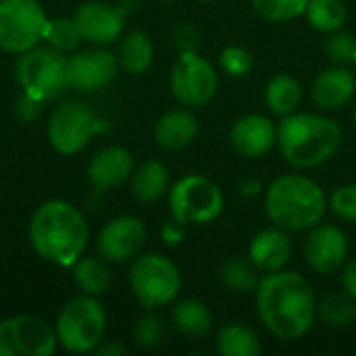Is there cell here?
<instances>
[{
    "label": "cell",
    "instance_id": "obj_1",
    "mask_svg": "<svg viewBox=\"0 0 356 356\" xmlns=\"http://www.w3.org/2000/svg\"><path fill=\"white\" fill-rule=\"evenodd\" d=\"M257 313L271 336L298 340L311 332L317 319V298L300 273L282 269L265 273L259 282Z\"/></svg>",
    "mask_w": 356,
    "mask_h": 356
},
{
    "label": "cell",
    "instance_id": "obj_2",
    "mask_svg": "<svg viewBox=\"0 0 356 356\" xmlns=\"http://www.w3.org/2000/svg\"><path fill=\"white\" fill-rule=\"evenodd\" d=\"M90 229L77 207L65 200L42 202L29 221V242L38 257L71 267L86 250Z\"/></svg>",
    "mask_w": 356,
    "mask_h": 356
},
{
    "label": "cell",
    "instance_id": "obj_3",
    "mask_svg": "<svg viewBox=\"0 0 356 356\" xmlns=\"http://www.w3.org/2000/svg\"><path fill=\"white\" fill-rule=\"evenodd\" d=\"M342 140V127L317 113H290L277 125L280 152L294 169H315L332 161Z\"/></svg>",
    "mask_w": 356,
    "mask_h": 356
},
{
    "label": "cell",
    "instance_id": "obj_4",
    "mask_svg": "<svg viewBox=\"0 0 356 356\" xmlns=\"http://www.w3.org/2000/svg\"><path fill=\"white\" fill-rule=\"evenodd\" d=\"M325 192L307 175H280L267 188L265 213L273 225L286 232H307L319 225L325 217Z\"/></svg>",
    "mask_w": 356,
    "mask_h": 356
},
{
    "label": "cell",
    "instance_id": "obj_5",
    "mask_svg": "<svg viewBox=\"0 0 356 356\" xmlns=\"http://www.w3.org/2000/svg\"><path fill=\"white\" fill-rule=\"evenodd\" d=\"M58 346L71 355L96 353L106 334V313L96 296L83 294L71 298L54 323Z\"/></svg>",
    "mask_w": 356,
    "mask_h": 356
},
{
    "label": "cell",
    "instance_id": "obj_6",
    "mask_svg": "<svg viewBox=\"0 0 356 356\" xmlns=\"http://www.w3.org/2000/svg\"><path fill=\"white\" fill-rule=\"evenodd\" d=\"M129 286L136 300L146 311H156L171 305L179 296L181 273L167 257L148 252L136 257L129 271Z\"/></svg>",
    "mask_w": 356,
    "mask_h": 356
},
{
    "label": "cell",
    "instance_id": "obj_7",
    "mask_svg": "<svg viewBox=\"0 0 356 356\" xmlns=\"http://www.w3.org/2000/svg\"><path fill=\"white\" fill-rule=\"evenodd\" d=\"M15 77L23 92L40 100H52L69 88L67 56L52 46H33L19 54L15 63Z\"/></svg>",
    "mask_w": 356,
    "mask_h": 356
},
{
    "label": "cell",
    "instance_id": "obj_8",
    "mask_svg": "<svg viewBox=\"0 0 356 356\" xmlns=\"http://www.w3.org/2000/svg\"><path fill=\"white\" fill-rule=\"evenodd\" d=\"M223 207V192L202 175H186L169 188L171 217L186 227L215 221Z\"/></svg>",
    "mask_w": 356,
    "mask_h": 356
},
{
    "label": "cell",
    "instance_id": "obj_9",
    "mask_svg": "<svg viewBox=\"0 0 356 356\" xmlns=\"http://www.w3.org/2000/svg\"><path fill=\"white\" fill-rule=\"evenodd\" d=\"M106 123L96 111L81 100H67L54 108L48 121V140L52 148L65 156L81 152Z\"/></svg>",
    "mask_w": 356,
    "mask_h": 356
},
{
    "label": "cell",
    "instance_id": "obj_10",
    "mask_svg": "<svg viewBox=\"0 0 356 356\" xmlns=\"http://www.w3.org/2000/svg\"><path fill=\"white\" fill-rule=\"evenodd\" d=\"M48 21L38 0H0V50L8 54L31 50L44 40Z\"/></svg>",
    "mask_w": 356,
    "mask_h": 356
},
{
    "label": "cell",
    "instance_id": "obj_11",
    "mask_svg": "<svg viewBox=\"0 0 356 356\" xmlns=\"http://www.w3.org/2000/svg\"><path fill=\"white\" fill-rule=\"evenodd\" d=\"M169 88L181 106L200 108L213 100L219 77L215 67L198 52H184L171 69Z\"/></svg>",
    "mask_w": 356,
    "mask_h": 356
},
{
    "label": "cell",
    "instance_id": "obj_12",
    "mask_svg": "<svg viewBox=\"0 0 356 356\" xmlns=\"http://www.w3.org/2000/svg\"><path fill=\"white\" fill-rule=\"evenodd\" d=\"M56 350V332L44 319L15 315L0 321V356H52Z\"/></svg>",
    "mask_w": 356,
    "mask_h": 356
},
{
    "label": "cell",
    "instance_id": "obj_13",
    "mask_svg": "<svg viewBox=\"0 0 356 356\" xmlns=\"http://www.w3.org/2000/svg\"><path fill=\"white\" fill-rule=\"evenodd\" d=\"M119 58L104 46L75 50L67 56V86L77 92H96L106 88L119 73Z\"/></svg>",
    "mask_w": 356,
    "mask_h": 356
},
{
    "label": "cell",
    "instance_id": "obj_14",
    "mask_svg": "<svg viewBox=\"0 0 356 356\" xmlns=\"http://www.w3.org/2000/svg\"><path fill=\"white\" fill-rule=\"evenodd\" d=\"M148 238L146 225L134 215L111 219L96 238L98 254L108 263H125L140 254Z\"/></svg>",
    "mask_w": 356,
    "mask_h": 356
},
{
    "label": "cell",
    "instance_id": "obj_15",
    "mask_svg": "<svg viewBox=\"0 0 356 356\" xmlns=\"http://www.w3.org/2000/svg\"><path fill=\"white\" fill-rule=\"evenodd\" d=\"M125 13L117 4L88 0L81 6L75 8L73 21L79 27V33L83 42H90L94 46H108L117 42L125 27Z\"/></svg>",
    "mask_w": 356,
    "mask_h": 356
},
{
    "label": "cell",
    "instance_id": "obj_16",
    "mask_svg": "<svg viewBox=\"0 0 356 356\" xmlns=\"http://www.w3.org/2000/svg\"><path fill=\"white\" fill-rule=\"evenodd\" d=\"M305 259L309 267L321 275L340 271L348 259V240L338 225L319 223L311 227L305 242Z\"/></svg>",
    "mask_w": 356,
    "mask_h": 356
},
{
    "label": "cell",
    "instance_id": "obj_17",
    "mask_svg": "<svg viewBox=\"0 0 356 356\" xmlns=\"http://www.w3.org/2000/svg\"><path fill=\"white\" fill-rule=\"evenodd\" d=\"M234 150L246 159H259L277 144V127L265 115L252 113L238 119L229 131Z\"/></svg>",
    "mask_w": 356,
    "mask_h": 356
},
{
    "label": "cell",
    "instance_id": "obj_18",
    "mask_svg": "<svg viewBox=\"0 0 356 356\" xmlns=\"http://www.w3.org/2000/svg\"><path fill=\"white\" fill-rule=\"evenodd\" d=\"M134 173V156L123 146H106L88 163V181L94 190H111L123 186Z\"/></svg>",
    "mask_w": 356,
    "mask_h": 356
},
{
    "label": "cell",
    "instance_id": "obj_19",
    "mask_svg": "<svg viewBox=\"0 0 356 356\" xmlns=\"http://www.w3.org/2000/svg\"><path fill=\"white\" fill-rule=\"evenodd\" d=\"M355 92V71L346 69L344 65L321 71L311 86V98L315 106L321 111H338L346 106L353 100Z\"/></svg>",
    "mask_w": 356,
    "mask_h": 356
},
{
    "label": "cell",
    "instance_id": "obj_20",
    "mask_svg": "<svg viewBox=\"0 0 356 356\" xmlns=\"http://www.w3.org/2000/svg\"><path fill=\"white\" fill-rule=\"evenodd\" d=\"M248 257H250V263L261 273H273V271L286 269V265L292 259L290 232L277 225L271 229L259 232L248 246Z\"/></svg>",
    "mask_w": 356,
    "mask_h": 356
},
{
    "label": "cell",
    "instance_id": "obj_21",
    "mask_svg": "<svg viewBox=\"0 0 356 356\" xmlns=\"http://www.w3.org/2000/svg\"><path fill=\"white\" fill-rule=\"evenodd\" d=\"M198 134V119L190 108L167 111L154 125V140L165 150H184Z\"/></svg>",
    "mask_w": 356,
    "mask_h": 356
},
{
    "label": "cell",
    "instance_id": "obj_22",
    "mask_svg": "<svg viewBox=\"0 0 356 356\" xmlns=\"http://www.w3.org/2000/svg\"><path fill=\"white\" fill-rule=\"evenodd\" d=\"M131 194L142 204H154L169 192V171L161 161H146L131 173Z\"/></svg>",
    "mask_w": 356,
    "mask_h": 356
},
{
    "label": "cell",
    "instance_id": "obj_23",
    "mask_svg": "<svg viewBox=\"0 0 356 356\" xmlns=\"http://www.w3.org/2000/svg\"><path fill=\"white\" fill-rule=\"evenodd\" d=\"M119 65L131 73V75H142L146 73L152 63H154V44L146 31H129L121 38L119 50H117Z\"/></svg>",
    "mask_w": 356,
    "mask_h": 356
},
{
    "label": "cell",
    "instance_id": "obj_24",
    "mask_svg": "<svg viewBox=\"0 0 356 356\" xmlns=\"http://www.w3.org/2000/svg\"><path fill=\"white\" fill-rule=\"evenodd\" d=\"M171 319H173V325L179 334L194 338V340L204 338L213 327V315H211L209 307L200 300H194V298L177 302L173 307Z\"/></svg>",
    "mask_w": 356,
    "mask_h": 356
},
{
    "label": "cell",
    "instance_id": "obj_25",
    "mask_svg": "<svg viewBox=\"0 0 356 356\" xmlns=\"http://www.w3.org/2000/svg\"><path fill=\"white\" fill-rule=\"evenodd\" d=\"M265 102L273 115L286 117L296 113L302 102V86L288 73L275 75L265 88Z\"/></svg>",
    "mask_w": 356,
    "mask_h": 356
},
{
    "label": "cell",
    "instance_id": "obj_26",
    "mask_svg": "<svg viewBox=\"0 0 356 356\" xmlns=\"http://www.w3.org/2000/svg\"><path fill=\"white\" fill-rule=\"evenodd\" d=\"M73 280L77 284V288L83 294L90 296H102L108 286H111V269L104 263V259H96V257H79L73 265Z\"/></svg>",
    "mask_w": 356,
    "mask_h": 356
},
{
    "label": "cell",
    "instance_id": "obj_27",
    "mask_svg": "<svg viewBox=\"0 0 356 356\" xmlns=\"http://www.w3.org/2000/svg\"><path fill=\"white\" fill-rule=\"evenodd\" d=\"M261 350L259 336L242 323H229L217 334V353L221 356H259Z\"/></svg>",
    "mask_w": 356,
    "mask_h": 356
},
{
    "label": "cell",
    "instance_id": "obj_28",
    "mask_svg": "<svg viewBox=\"0 0 356 356\" xmlns=\"http://www.w3.org/2000/svg\"><path fill=\"white\" fill-rule=\"evenodd\" d=\"M317 317L327 327L344 330L356 321V300L344 290L327 294L321 298V302H317Z\"/></svg>",
    "mask_w": 356,
    "mask_h": 356
},
{
    "label": "cell",
    "instance_id": "obj_29",
    "mask_svg": "<svg viewBox=\"0 0 356 356\" xmlns=\"http://www.w3.org/2000/svg\"><path fill=\"white\" fill-rule=\"evenodd\" d=\"M221 284L232 294H252L259 288V269L242 259H229L219 269Z\"/></svg>",
    "mask_w": 356,
    "mask_h": 356
},
{
    "label": "cell",
    "instance_id": "obj_30",
    "mask_svg": "<svg viewBox=\"0 0 356 356\" xmlns=\"http://www.w3.org/2000/svg\"><path fill=\"white\" fill-rule=\"evenodd\" d=\"M305 15L309 23L321 33H332L342 29L348 17L342 0H309Z\"/></svg>",
    "mask_w": 356,
    "mask_h": 356
},
{
    "label": "cell",
    "instance_id": "obj_31",
    "mask_svg": "<svg viewBox=\"0 0 356 356\" xmlns=\"http://www.w3.org/2000/svg\"><path fill=\"white\" fill-rule=\"evenodd\" d=\"M44 40L48 42V46H52V48H56L60 52H75L83 42V38L79 33V27L73 21V17L71 19L69 17L50 19Z\"/></svg>",
    "mask_w": 356,
    "mask_h": 356
},
{
    "label": "cell",
    "instance_id": "obj_32",
    "mask_svg": "<svg viewBox=\"0 0 356 356\" xmlns=\"http://www.w3.org/2000/svg\"><path fill=\"white\" fill-rule=\"evenodd\" d=\"M309 0H252L257 15L267 21H290L307 13Z\"/></svg>",
    "mask_w": 356,
    "mask_h": 356
},
{
    "label": "cell",
    "instance_id": "obj_33",
    "mask_svg": "<svg viewBox=\"0 0 356 356\" xmlns=\"http://www.w3.org/2000/svg\"><path fill=\"white\" fill-rule=\"evenodd\" d=\"M327 58L336 65H346L350 60H355L356 54V35L350 31L338 29L327 33L325 46H323Z\"/></svg>",
    "mask_w": 356,
    "mask_h": 356
},
{
    "label": "cell",
    "instance_id": "obj_34",
    "mask_svg": "<svg viewBox=\"0 0 356 356\" xmlns=\"http://www.w3.org/2000/svg\"><path fill=\"white\" fill-rule=\"evenodd\" d=\"M163 338H165V321L163 317L154 313H148L146 317H142L134 327V340L140 348L152 350L161 346Z\"/></svg>",
    "mask_w": 356,
    "mask_h": 356
},
{
    "label": "cell",
    "instance_id": "obj_35",
    "mask_svg": "<svg viewBox=\"0 0 356 356\" xmlns=\"http://www.w3.org/2000/svg\"><path fill=\"white\" fill-rule=\"evenodd\" d=\"M219 63H221V69L232 75V77H244L250 73L254 60H252V54L242 48V46H227L223 48L221 56H219Z\"/></svg>",
    "mask_w": 356,
    "mask_h": 356
},
{
    "label": "cell",
    "instance_id": "obj_36",
    "mask_svg": "<svg viewBox=\"0 0 356 356\" xmlns=\"http://www.w3.org/2000/svg\"><path fill=\"white\" fill-rule=\"evenodd\" d=\"M327 207L342 221L356 223V184H346V186L334 190V194L330 196Z\"/></svg>",
    "mask_w": 356,
    "mask_h": 356
},
{
    "label": "cell",
    "instance_id": "obj_37",
    "mask_svg": "<svg viewBox=\"0 0 356 356\" xmlns=\"http://www.w3.org/2000/svg\"><path fill=\"white\" fill-rule=\"evenodd\" d=\"M200 40H202L200 31L192 23H179L173 29V33H171V44L179 50V54H184V52H198Z\"/></svg>",
    "mask_w": 356,
    "mask_h": 356
},
{
    "label": "cell",
    "instance_id": "obj_38",
    "mask_svg": "<svg viewBox=\"0 0 356 356\" xmlns=\"http://www.w3.org/2000/svg\"><path fill=\"white\" fill-rule=\"evenodd\" d=\"M42 102H44V100H40V98H35V96L23 92V94L17 98V102H15V115H17L23 123H29V121H33V119L40 117V113H42Z\"/></svg>",
    "mask_w": 356,
    "mask_h": 356
},
{
    "label": "cell",
    "instance_id": "obj_39",
    "mask_svg": "<svg viewBox=\"0 0 356 356\" xmlns=\"http://www.w3.org/2000/svg\"><path fill=\"white\" fill-rule=\"evenodd\" d=\"M161 238H163L165 244L175 246V244H179V242L186 238V225H181V223H177L175 219H171V221H167V223L163 225Z\"/></svg>",
    "mask_w": 356,
    "mask_h": 356
},
{
    "label": "cell",
    "instance_id": "obj_40",
    "mask_svg": "<svg viewBox=\"0 0 356 356\" xmlns=\"http://www.w3.org/2000/svg\"><path fill=\"white\" fill-rule=\"evenodd\" d=\"M342 290L356 300V259L344 263V269H342Z\"/></svg>",
    "mask_w": 356,
    "mask_h": 356
},
{
    "label": "cell",
    "instance_id": "obj_41",
    "mask_svg": "<svg viewBox=\"0 0 356 356\" xmlns=\"http://www.w3.org/2000/svg\"><path fill=\"white\" fill-rule=\"evenodd\" d=\"M261 190H263V186H261V181H259V179H254V177L244 179V181L240 184V192H242L246 198L259 196V194H261Z\"/></svg>",
    "mask_w": 356,
    "mask_h": 356
},
{
    "label": "cell",
    "instance_id": "obj_42",
    "mask_svg": "<svg viewBox=\"0 0 356 356\" xmlns=\"http://www.w3.org/2000/svg\"><path fill=\"white\" fill-rule=\"evenodd\" d=\"M127 353L125 350V346H121V344H100L98 348H96V355L100 356H123Z\"/></svg>",
    "mask_w": 356,
    "mask_h": 356
},
{
    "label": "cell",
    "instance_id": "obj_43",
    "mask_svg": "<svg viewBox=\"0 0 356 356\" xmlns=\"http://www.w3.org/2000/svg\"><path fill=\"white\" fill-rule=\"evenodd\" d=\"M140 4H142V0H121V2H119V6H121V10H123L125 15L136 13V10L140 8Z\"/></svg>",
    "mask_w": 356,
    "mask_h": 356
},
{
    "label": "cell",
    "instance_id": "obj_44",
    "mask_svg": "<svg viewBox=\"0 0 356 356\" xmlns=\"http://www.w3.org/2000/svg\"><path fill=\"white\" fill-rule=\"evenodd\" d=\"M159 2H171V0H159Z\"/></svg>",
    "mask_w": 356,
    "mask_h": 356
},
{
    "label": "cell",
    "instance_id": "obj_45",
    "mask_svg": "<svg viewBox=\"0 0 356 356\" xmlns=\"http://www.w3.org/2000/svg\"><path fill=\"white\" fill-rule=\"evenodd\" d=\"M355 125H356V106H355Z\"/></svg>",
    "mask_w": 356,
    "mask_h": 356
},
{
    "label": "cell",
    "instance_id": "obj_46",
    "mask_svg": "<svg viewBox=\"0 0 356 356\" xmlns=\"http://www.w3.org/2000/svg\"><path fill=\"white\" fill-rule=\"evenodd\" d=\"M353 63H355V69H356V54H355V60H353Z\"/></svg>",
    "mask_w": 356,
    "mask_h": 356
},
{
    "label": "cell",
    "instance_id": "obj_47",
    "mask_svg": "<svg viewBox=\"0 0 356 356\" xmlns=\"http://www.w3.org/2000/svg\"><path fill=\"white\" fill-rule=\"evenodd\" d=\"M202 2H211V0H202Z\"/></svg>",
    "mask_w": 356,
    "mask_h": 356
}]
</instances>
